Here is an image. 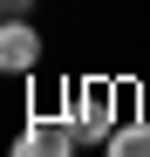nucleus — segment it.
Segmentation results:
<instances>
[{
    "label": "nucleus",
    "mask_w": 150,
    "mask_h": 157,
    "mask_svg": "<svg viewBox=\"0 0 150 157\" xmlns=\"http://www.w3.org/2000/svg\"><path fill=\"white\" fill-rule=\"evenodd\" d=\"M62 116L75 123V137H82L89 150H103V144L116 137V89H109V82H75V89L62 96Z\"/></svg>",
    "instance_id": "1"
},
{
    "label": "nucleus",
    "mask_w": 150,
    "mask_h": 157,
    "mask_svg": "<svg viewBox=\"0 0 150 157\" xmlns=\"http://www.w3.org/2000/svg\"><path fill=\"white\" fill-rule=\"evenodd\" d=\"M75 123L62 116V109H34L28 123H21V137L7 144V157H75Z\"/></svg>",
    "instance_id": "2"
},
{
    "label": "nucleus",
    "mask_w": 150,
    "mask_h": 157,
    "mask_svg": "<svg viewBox=\"0 0 150 157\" xmlns=\"http://www.w3.org/2000/svg\"><path fill=\"white\" fill-rule=\"evenodd\" d=\"M41 68V34L28 14H7L0 21V75H34Z\"/></svg>",
    "instance_id": "3"
},
{
    "label": "nucleus",
    "mask_w": 150,
    "mask_h": 157,
    "mask_svg": "<svg viewBox=\"0 0 150 157\" xmlns=\"http://www.w3.org/2000/svg\"><path fill=\"white\" fill-rule=\"evenodd\" d=\"M103 157H150V123H116V137L103 144Z\"/></svg>",
    "instance_id": "4"
},
{
    "label": "nucleus",
    "mask_w": 150,
    "mask_h": 157,
    "mask_svg": "<svg viewBox=\"0 0 150 157\" xmlns=\"http://www.w3.org/2000/svg\"><path fill=\"white\" fill-rule=\"evenodd\" d=\"M0 7H7V14H28V7H34V0H0Z\"/></svg>",
    "instance_id": "5"
},
{
    "label": "nucleus",
    "mask_w": 150,
    "mask_h": 157,
    "mask_svg": "<svg viewBox=\"0 0 150 157\" xmlns=\"http://www.w3.org/2000/svg\"><path fill=\"white\" fill-rule=\"evenodd\" d=\"M0 21H7V7H0Z\"/></svg>",
    "instance_id": "6"
}]
</instances>
